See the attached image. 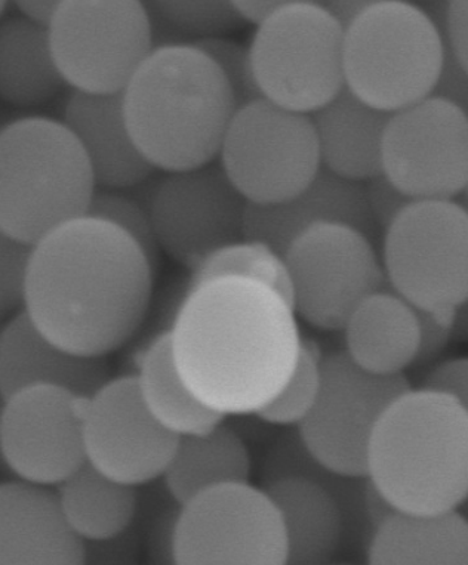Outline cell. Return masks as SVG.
<instances>
[{
    "label": "cell",
    "instance_id": "1",
    "mask_svg": "<svg viewBox=\"0 0 468 565\" xmlns=\"http://www.w3.org/2000/svg\"><path fill=\"white\" fill-rule=\"evenodd\" d=\"M155 273L127 233L85 216L33 247L24 311L56 347L106 359L141 328Z\"/></svg>",
    "mask_w": 468,
    "mask_h": 565
},
{
    "label": "cell",
    "instance_id": "19",
    "mask_svg": "<svg viewBox=\"0 0 468 565\" xmlns=\"http://www.w3.org/2000/svg\"><path fill=\"white\" fill-rule=\"evenodd\" d=\"M108 381L106 359L82 358L43 337L25 311L0 330V399L51 385L88 398Z\"/></svg>",
    "mask_w": 468,
    "mask_h": 565
},
{
    "label": "cell",
    "instance_id": "24",
    "mask_svg": "<svg viewBox=\"0 0 468 565\" xmlns=\"http://www.w3.org/2000/svg\"><path fill=\"white\" fill-rule=\"evenodd\" d=\"M372 565H468V524L458 510L397 511L372 534Z\"/></svg>",
    "mask_w": 468,
    "mask_h": 565
},
{
    "label": "cell",
    "instance_id": "32",
    "mask_svg": "<svg viewBox=\"0 0 468 565\" xmlns=\"http://www.w3.org/2000/svg\"><path fill=\"white\" fill-rule=\"evenodd\" d=\"M88 216L106 221L127 233L145 252L155 271L158 269L160 247L156 241L149 207L142 206L124 191L97 190Z\"/></svg>",
    "mask_w": 468,
    "mask_h": 565
},
{
    "label": "cell",
    "instance_id": "11",
    "mask_svg": "<svg viewBox=\"0 0 468 565\" xmlns=\"http://www.w3.org/2000/svg\"><path fill=\"white\" fill-rule=\"evenodd\" d=\"M172 556L179 565H286L279 512L249 481L212 487L181 505Z\"/></svg>",
    "mask_w": 468,
    "mask_h": 565
},
{
    "label": "cell",
    "instance_id": "17",
    "mask_svg": "<svg viewBox=\"0 0 468 565\" xmlns=\"http://www.w3.org/2000/svg\"><path fill=\"white\" fill-rule=\"evenodd\" d=\"M318 224L345 225L372 242L379 228L368 206L365 184L320 168L315 180L286 202L246 204L244 241L263 243L284 258L292 242Z\"/></svg>",
    "mask_w": 468,
    "mask_h": 565
},
{
    "label": "cell",
    "instance_id": "30",
    "mask_svg": "<svg viewBox=\"0 0 468 565\" xmlns=\"http://www.w3.org/2000/svg\"><path fill=\"white\" fill-rule=\"evenodd\" d=\"M223 277L264 282L292 310V286L285 260L263 243L242 241L208 256L193 269L192 289Z\"/></svg>",
    "mask_w": 468,
    "mask_h": 565
},
{
    "label": "cell",
    "instance_id": "37",
    "mask_svg": "<svg viewBox=\"0 0 468 565\" xmlns=\"http://www.w3.org/2000/svg\"><path fill=\"white\" fill-rule=\"evenodd\" d=\"M422 390L448 395L468 408V360L453 359L439 364L428 373Z\"/></svg>",
    "mask_w": 468,
    "mask_h": 565
},
{
    "label": "cell",
    "instance_id": "33",
    "mask_svg": "<svg viewBox=\"0 0 468 565\" xmlns=\"http://www.w3.org/2000/svg\"><path fill=\"white\" fill-rule=\"evenodd\" d=\"M214 61L232 90L237 110L264 98L255 81L249 47L227 38L208 39L193 43Z\"/></svg>",
    "mask_w": 468,
    "mask_h": 565
},
{
    "label": "cell",
    "instance_id": "23",
    "mask_svg": "<svg viewBox=\"0 0 468 565\" xmlns=\"http://www.w3.org/2000/svg\"><path fill=\"white\" fill-rule=\"evenodd\" d=\"M342 330L347 355L363 371L401 375L417 359V315L414 307L389 286L365 299Z\"/></svg>",
    "mask_w": 468,
    "mask_h": 565
},
{
    "label": "cell",
    "instance_id": "28",
    "mask_svg": "<svg viewBox=\"0 0 468 565\" xmlns=\"http://www.w3.org/2000/svg\"><path fill=\"white\" fill-rule=\"evenodd\" d=\"M56 497L68 527L84 542L120 536L137 511L136 487L104 476L88 462L56 486Z\"/></svg>",
    "mask_w": 468,
    "mask_h": 565
},
{
    "label": "cell",
    "instance_id": "9",
    "mask_svg": "<svg viewBox=\"0 0 468 565\" xmlns=\"http://www.w3.org/2000/svg\"><path fill=\"white\" fill-rule=\"evenodd\" d=\"M219 158L228 180L254 204L292 199L322 168L311 117L266 98L236 111Z\"/></svg>",
    "mask_w": 468,
    "mask_h": 565
},
{
    "label": "cell",
    "instance_id": "43",
    "mask_svg": "<svg viewBox=\"0 0 468 565\" xmlns=\"http://www.w3.org/2000/svg\"><path fill=\"white\" fill-rule=\"evenodd\" d=\"M372 0H332L319 2V6L337 21L342 30L350 28L372 6Z\"/></svg>",
    "mask_w": 468,
    "mask_h": 565
},
{
    "label": "cell",
    "instance_id": "5",
    "mask_svg": "<svg viewBox=\"0 0 468 565\" xmlns=\"http://www.w3.org/2000/svg\"><path fill=\"white\" fill-rule=\"evenodd\" d=\"M442 58L440 32L426 11L379 0L345 30V88L368 106L396 113L432 97Z\"/></svg>",
    "mask_w": 468,
    "mask_h": 565
},
{
    "label": "cell",
    "instance_id": "44",
    "mask_svg": "<svg viewBox=\"0 0 468 565\" xmlns=\"http://www.w3.org/2000/svg\"><path fill=\"white\" fill-rule=\"evenodd\" d=\"M8 7H10V6H8L7 2H2V0H0V23H2V21H3V15L7 14Z\"/></svg>",
    "mask_w": 468,
    "mask_h": 565
},
{
    "label": "cell",
    "instance_id": "31",
    "mask_svg": "<svg viewBox=\"0 0 468 565\" xmlns=\"http://www.w3.org/2000/svg\"><path fill=\"white\" fill-rule=\"evenodd\" d=\"M320 352L310 341L301 343L296 369L285 388L257 415L268 424L298 425L313 407L320 386Z\"/></svg>",
    "mask_w": 468,
    "mask_h": 565
},
{
    "label": "cell",
    "instance_id": "12",
    "mask_svg": "<svg viewBox=\"0 0 468 565\" xmlns=\"http://www.w3.org/2000/svg\"><path fill=\"white\" fill-rule=\"evenodd\" d=\"M292 286V310L320 330H342L365 299L387 288L374 245L340 224H318L284 256Z\"/></svg>",
    "mask_w": 468,
    "mask_h": 565
},
{
    "label": "cell",
    "instance_id": "15",
    "mask_svg": "<svg viewBox=\"0 0 468 565\" xmlns=\"http://www.w3.org/2000/svg\"><path fill=\"white\" fill-rule=\"evenodd\" d=\"M82 402L59 386H30L3 399L0 455L19 477L56 487L86 462Z\"/></svg>",
    "mask_w": 468,
    "mask_h": 565
},
{
    "label": "cell",
    "instance_id": "35",
    "mask_svg": "<svg viewBox=\"0 0 468 565\" xmlns=\"http://www.w3.org/2000/svg\"><path fill=\"white\" fill-rule=\"evenodd\" d=\"M458 308V307H457ZM457 308H444L437 311H424L414 307L419 329V345L415 363L423 364L439 358L448 347L454 334Z\"/></svg>",
    "mask_w": 468,
    "mask_h": 565
},
{
    "label": "cell",
    "instance_id": "36",
    "mask_svg": "<svg viewBox=\"0 0 468 565\" xmlns=\"http://www.w3.org/2000/svg\"><path fill=\"white\" fill-rule=\"evenodd\" d=\"M365 193L372 220H374L376 228L384 230V232L403 209L414 202L384 175L372 178L365 182Z\"/></svg>",
    "mask_w": 468,
    "mask_h": 565
},
{
    "label": "cell",
    "instance_id": "4",
    "mask_svg": "<svg viewBox=\"0 0 468 565\" xmlns=\"http://www.w3.org/2000/svg\"><path fill=\"white\" fill-rule=\"evenodd\" d=\"M97 185L63 121L25 117L0 129V233L36 246L89 214Z\"/></svg>",
    "mask_w": 468,
    "mask_h": 565
},
{
    "label": "cell",
    "instance_id": "21",
    "mask_svg": "<svg viewBox=\"0 0 468 565\" xmlns=\"http://www.w3.org/2000/svg\"><path fill=\"white\" fill-rule=\"evenodd\" d=\"M390 116L347 88L311 113L322 168L361 184L383 175V137Z\"/></svg>",
    "mask_w": 468,
    "mask_h": 565
},
{
    "label": "cell",
    "instance_id": "6",
    "mask_svg": "<svg viewBox=\"0 0 468 565\" xmlns=\"http://www.w3.org/2000/svg\"><path fill=\"white\" fill-rule=\"evenodd\" d=\"M249 52L263 97L286 110L310 115L345 88L344 30L319 2L289 0Z\"/></svg>",
    "mask_w": 468,
    "mask_h": 565
},
{
    "label": "cell",
    "instance_id": "10",
    "mask_svg": "<svg viewBox=\"0 0 468 565\" xmlns=\"http://www.w3.org/2000/svg\"><path fill=\"white\" fill-rule=\"evenodd\" d=\"M411 388L401 375H375L351 362L345 351L320 360L313 407L298 424L307 454L338 476L366 478L368 446L381 416Z\"/></svg>",
    "mask_w": 468,
    "mask_h": 565
},
{
    "label": "cell",
    "instance_id": "42",
    "mask_svg": "<svg viewBox=\"0 0 468 565\" xmlns=\"http://www.w3.org/2000/svg\"><path fill=\"white\" fill-rule=\"evenodd\" d=\"M60 3L62 0H23V2H15L14 7L19 10L21 19L38 28L50 30Z\"/></svg>",
    "mask_w": 468,
    "mask_h": 565
},
{
    "label": "cell",
    "instance_id": "20",
    "mask_svg": "<svg viewBox=\"0 0 468 565\" xmlns=\"http://www.w3.org/2000/svg\"><path fill=\"white\" fill-rule=\"evenodd\" d=\"M63 124L84 150L97 190L134 189L156 172L129 134L123 94L73 90L64 107Z\"/></svg>",
    "mask_w": 468,
    "mask_h": 565
},
{
    "label": "cell",
    "instance_id": "7",
    "mask_svg": "<svg viewBox=\"0 0 468 565\" xmlns=\"http://www.w3.org/2000/svg\"><path fill=\"white\" fill-rule=\"evenodd\" d=\"M52 54L75 93L123 94L155 51L145 2L62 0L50 28Z\"/></svg>",
    "mask_w": 468,
    "mask_h": 565
},
{
    "label": "cell",
    "instance_id": "34",
    "mask_svg": "<svg viewBox=\"0 0 468 565\" xmlns=\"http://www.w3.org/2000/svg\"><path fill=\"white\" fill-rule=\"evenodd\" d=\"M32 250L0 233V324L24 311Z\"/></svg>",
    "mask_w": 468,
    "mask_h": 565
},
{
    "label": "cell",
    "instance_id": "40",
    "mask_svg": "<svg viewBox=\"0 0 468 565\" xmlns=\"http://www.w3.org/2000/svg\"><path fill=\"white\" fill-rule=\"evenodd\" d=\"M363 480H365V482H363L362 487V512L368 523L375 530L379 529L385 520L390 519V516L396 514L397 510L389 502V499L372 484V481L368 480V478H363Z\"/></svg>",
    "mask_w": 468,
    "mask_h": 565
},
{
    "label": "cell",
    "instance_id": "18",
    "mask_svg": "<svg viewBox=\"0 0 468 565\" xmlns=\"http://www.w3.org/2000/svg\"><path fill=\"white\" fill-rule=\"evenodd\" d=\"M85 542L68 527L52 487L0 482V565H82Z\"/></svg>",
    "mask_w": 468,
    "mask_h": 565
},
{
    "label": "cell",
    "instance_id": "13",
    "mask_svg": "<svg viewBox=\"0 0 468 565\" xmlns=\"http://www.w3.org/2000/svg\"><path fill=\"white\" fill-rule=\"evenodd\" d=\"M383 175L414 202H454L468 184L467 111L428 97L392 113L383 137Z\"/></svg>",
    "mask_w": 468,
    "mask_h": 565
},
{
    "label": "cell",
    "instance_id": "29",
    "mask_svg": "<svg viewBox=\"0 0 468 565\" xmlns=\"http://www.w3.org/2000/svg\"><path fill=\"white\" fill-rule=\"evenodd\" d=\"M153 42L162 38L158 47L193 45L208 39L225 38L244 25L233 2L227 0H158L146 2Z\"/></svg>",
    "mask_w": 468,
    "mask_h": 565
},
{
    "label": "cell",
    "instance_id": "22",
    "mask_svg": "<svg viewBox=\"0 0 468 565\" xmlns=\"http://www.w3.org/2000/svg\"><path fill=\"white\" fill-rule=\"evenodd\" d=\"M263 490L284 525L286 565L328 564L344 536V512L332 491L306 476L273 478Z\"/></svg>",
    "mask_w": 468,
    "mask_h": 565
},
{
    "label": "cell",
    "instance_id": "39",
    "mask_svg": "<svg viewBox=\"0 0 468 565\" xmlns=\"http://www.w3.org/2000/svg\"><path fill=\"white\" fill-rule=\"evenodd\" d=\"M442 43H444V58H442L439 79L432 97L445 99L467 111V70L457 63L444 39Z\"/></svg>",
    "mask_w": 468,
    "mask_h": 565
},
{
    "label": "cell",
    "instance_id": "2",
    "mask_svg": "<svg viewBox=\"0 0 468 565\" xmlns=\"http://www.w3.org/2000/svg\"><path fill=\"white\" fill-rule=\"evenodd\" d=\"M123 103L138 150L168 173L214 163L237 111L223 73L193 45L156 47Z\"/></svg>",
    "mask_w": 468,
    "mask_h": 565
},
{
    "label": "cell",
    "instance_id": "14",
    "mask_svg": "<svg viewBox=\"0 0 468 565\" xmlns=\"http://www.w3.org/2000/svg\"><path fill=\"white\" fill-rule=\"evenodd\" d=\"M246 204L221 164L168 173L149 202L160 250L196 268L208 256L244 241Z\"/></svg>",
    "mask_w": 468,
    "mask_h": 565
},
{
    "label": "cell",
    "instance_id": "16",
    "mask_svg": "<svg viewBox=\"0 0 468 565\" xmlns=\"http://www.w3.org/2000/svg\"><path fill=\"white\" fill-rule=\"evenodd\" d=\"M82 425L86 462L131 487L162 477L179 443L146 407L136 376L108 380L84 398Z\"/></svg>",
    "mask_w": 468,
    "mask_h": 565
},
{
    "label": "cell",
    "instance_id": "41",
    "mask_svg": "<svg viewBox=\"0 0 468 565\" xmlns=\"http://www.w3.org/2000/svg\"><path fill=\"white\" fill-rule=\"evenodd\" d=\"M288 3L289 0H236L233 6L244 23L255 24L259 28Z\"/></svg>",
    "mask_w": 468,
    "mask_h": 565
},
{
    "label": "cell",
    "instance_id": "3",
    "mask_svg": "<svg viewBox=\"0 0 468 565\" xmlns=\"http://www.w3.org/2000/svg\"><path fill=\"white\" fill-rule=\"evenodd\" d=\"M366 478L397 511L458 510L468 497V408L424 390L401 395L372 431Z\"/></svg>",
    "mask_w": 468,
    "mask_h": 565
},
{
    "label": "cell",
    "instance_id": "26",
    "mask_svg": "<svg viewBox=\"0 0 468 565\" xmlns=\"http://www.w3.org/2000/svg\"><path fill=\"white\" fill-rule=\"evenodd\" d=\"M136 377L146 407L177 437L201 436L223 424V413L194 397L181 380L172 333L159 334L142 352Z\"/></svg>",
    "mask_w": 468,
    "mask_h": 565
},
{
    "label": "cell",
    "instance_id": "8",
    "mask_svg": "<svg viewBox=\"0 0 468 565\" xmlns=\"http://www.w3.org/2000/svg\"><path fill=\"white\" fill-rule=\"evenodd\" d=\"M389 288L424 311L457 308L468 298V215L457 202L424 200L385 230Z\"/></svg>",
    "mask_w": 468,
    "mask_h": 565
},
{
    "label": "cell",
    "instance_id": "25",
    "mask_svg": "<svg viewBox=\"0 0 468 565\" xmlns=\"http://www.w3.org/2000/svg\"><path fill=\"white\" fill-rule=\"evenodd\" d=\"M52 54L50 30L21 17L0 23V99L20 108L41 107L66 88Z\"/></svg>",
    "mask_w": 468,
    "mask_h": 565
},
{
    "label": "cell",
    "instance_id": "27",
    "mask_svg": "<svg viewBox=\"0 0 468 565\" xmlns=\"http://www.w3.org/2000/svg\"><path fill=\"white\" fill-rule=\"evenodd\" d=\"M251 456L244 440L221 424L201 436L179 437L163 472L173 501L184 505L212 487L249 481Z\"/></svg>",
    "mask_w": 468,
    "mask_h": 565
},
{
    "label": "cell",
    "instance_id": "38",
    "mask_svg": "<svg viewBox=\"0 0 468 565\" xmlns=\"http://www.w3.org/2000/svg\"><path fill=\"white\" fill-rule=\"evenodd\" d=\"M444 28H439L440 36L444 39L454 58L468 70V2L467 0H450L445 3Z\"/></svg>",
    "mask_w": 468,
    "mask_h": 565
}]
</instances>
